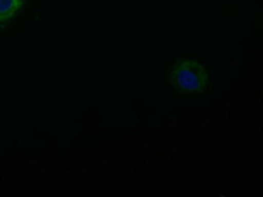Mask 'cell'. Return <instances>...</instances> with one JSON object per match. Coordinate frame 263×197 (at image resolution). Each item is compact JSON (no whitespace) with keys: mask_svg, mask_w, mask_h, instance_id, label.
I'll return each mask as SVG.
<instances>
[{"mask_svg":"<svg viewBox=\"0 0 263 197\" xmlns=\"http://www.w3.org/2000/svg\"><path fill=\"white\" fill-rule=\"evenodd\" d=\"M171 80L179 90L194 91L206 85L208 73L205 67L197 61L182 60L174 66Z\"/></svg>","mask_w":263,"mask_h":197,"instance_id":"cell-1","label":"cell"},{"mask_svg":"<svg viewBox=\"0 0 263 197\" xmlns=\"http://www.w3.org/2000/svg\"><path fill=\"white\" fill-rule=\"evenodd\" d=\"M32 0H0V28L12 24L18 16L30 7Z\"/></svg>","mask_w":263,"mask_h":197,"instance_id":"cell-2","label":"cell"}]
</instances>
